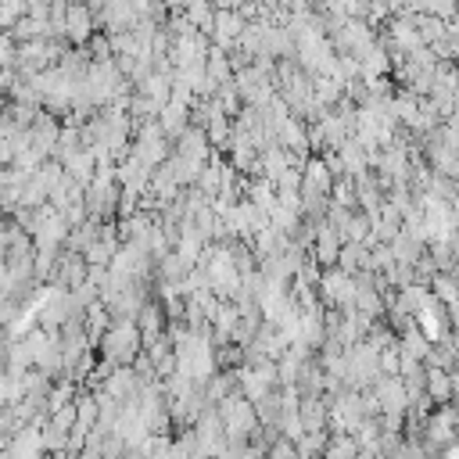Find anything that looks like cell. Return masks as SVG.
<instances>
[{
    "label": "cell",
    "instance_id": "8992f818",
    "mask_svg": "<svg viewBox=\"0 0 459 459\" xmlns=\"http://www.w3.org/2000/svg\"><path fill=\"white\" fill-rule=\"evenodd\" d=\"M427 448H445V445H452L455 438H459V430H455V413L445 406V409H438L430 420H427Z\"/></svg>",
    "mask_w": 459,
    "mask_h": 459
},
{
    "label": "cell",
    "instance_id": "7a4b0ae2",
    "mask_svg": "<svg viewBox=\"0 0 459 459\" xmlns=\"http://www.w3.org/2000/svg\"><path fill=\"white\" fill-rule=\"evenodd\" d=\"M320 294L327 305H334V309H352L356 305V276L345 273L341 266H331L320 273Z\"/></svg>",
    "mask_w": 459,
    "mask_h": 459
},
{
    "label": "cell",
    "instance_id": "9c48e42d",
    "mask_svg": "<svg viewBox=\"0 0 459 459\" xmlns=\"http://www.w3.org/2000/svg\"><path fill=\"white\" fill-rule=\"evenodd\" d=\"M159 126L166 129V136H180L187 129V101L169 97V104L159 111Z\"/></svg>",
    "mask_w": 459,
    "mask_h": 459
},
{
    "label": "cell",
    "instance_id": "52a82bcc",
    "mask_svg": "<svg viewBox=\"0 0 459 459\" xmlns=\"http://www.w3.org/2000/svg\"><path fill=\"white\" fill-rule=\"evenodd\" d=\"M298 413H301L305 430H327V423H331V402L324 395H301Z\"/></svg>",
    "mask_w": 459,
    "mask_h": 459
},
{
    "label": "cell",
    "instance_id": "7c38bea8",
    "mask_svg": "<svg viewBox=\"0 0 459 459\" xmlns=\"http://www.w3.org/2000/svg\"><path fill=\"white\" fill-rule=\"evenodd\" d=\"M324 459H359V441H356V434H345V430L331 434V441H327V448H324Z\"/></svg>",
    "mask_w": 459,
    "mask_h": 459
},
{
    "label": "cell",
    "instance_id": "2e32d148",
    "mask_svg": "<svg viewBox=\"0 0 459 459\" xmlns=\"http://www.w3.org/2000/svg\"><path fill=\"white\" fill-rule=\"evenodd\" d=\"M448 320H452V327H455V334H459V305H452V309H448Z\"/></svg>",
    "mask_w": 459,
    "mask_h": 459
},
{
    "label": "cell",
    "instance_id": "6da1fadb",
    "mask_svg": "<svg viewBox=\"0 0 459 459\" xmlns=\"http://www.w3.org/2000/svg\"><path fill=\"white\" fill-rule=\"evenodd\" d=\"M140 345H143V334H140L136 320H111V327L101 334V356H104V363H111V366L136 363Z\"/></svg>",
    "mask_w": 459,
    "mask_h": 459
},
{
    "label": "cell",
    "instance_id": "ba28073f",
    "mask_svg": "<svg viewBox=\"0 0 459 459\" xmlns=\"http://www.w3.org/2000/svg\"><path fill=\"white\" fill-rule=\"evenodd\" d=\"M90 26H94V15L86 4H69V15H65V37L72 44H86L90 40Z\"/></svg>",
    "mask_w": 459,
    "mask_h": 459
},
{
    "label": "cell",
    "instance_id": "8fae6325",
    "mask_svg": "<svg viewBox=\"0 0 459 459\" xmlns=\"http://www.w3.org/2000/svg\"><path fill=\"white\" fill-rule=\"evenodd\" d=\"M427 398L438 402V406H445L452 398V377H448V370L427 366Z\"/></svg>",
    "mask_w": 459,
    "mask_h": 459
},
{
    "label": "cell",
    "instance_id": "5bb4252c",
    "mask_svg": "<svg viewBox=\"0 0 459 459\" xmlns=\"http://www.w3.org/2000/svg\"><path fill=\"white\" fill-rule=\"evenodd\" d=\"M327 430H305L298 441H294V448H298V459H324V448H327Z\"/></svg>",
    "mask_w": 459,
    "mask_h": 459
},
{
    "label": "cell",
    "instance_id": "5b68a950",
    "mask_svg": "<svg viewBox=\"0 0 459 459\" xmlns=\"http://www.w3.org/2000/svg\"><path fill=\"white\" fill-rule=\"evenodd\" d=\"M248 29V22H244V15L241 12H234V8H219L216 12V19H212V33H216V44L226 51L230 44H241V33Z\"/></svg>",
    "mask_w": 459,
    "mask_h": 459
},
{
    "label": "cell",
    "instance_id": "3957f363",
    "mask_svg": "<svg viewBox=\"0 0 459 459\" xmlns=\"http://www.w3.org/2000/svg\"><path fill=\"white\" fill-rule=\"evenodd\" d=\"M370 420V413H366V402H363V391H345V395H338L334 402H331V423L338 427V430H345V434H356L363 423Z\"/></svg>",
    "mask_w": 459,
    "mask_h": 459
},
{
    "label": "cell",
    "instance_id": "30bf717a",
    "mask_svg": "<svg viewBox=\"0 0 459 459\" xmlns=\"http://www.w3.org/2000/svg\"><path fill=\"white\" fill-rule=\"evenodd\" d=\"M409 12H413V15H430V19L448 22V19H455V12H459V0H413Z\"/></svg>",
    "mask_w": 459,
    "mask_h": 459
},
{
    "label": "cell",
    "instance_id": "277c9868",
    "mask_svg": "<svg viewBox=\"0 0 459 459\" xmlns=\"http://www.w3.org/2000/svg\"><path fill=\"white\" fill-rule=\"evenodd\" d=\"M341 248H345V237H341V230L331 223V219H320L316 223V230H313V258L320 262V266H338V258H341Z\"/></svg>",
    "mask_w": 459,
    "mask_h": 459
},
{
    "label": "cell",
    "instance_id": "4fadbf2b",
    "mask_svg": "<svg viewBox=\"0 0 459 459\" xmlns=\"http://www.w3.org/2000/svg\"><path fill=\"white\" fill-rule=\"evenodd\" d=\"M430 291H434V298L445 305V309H452V305H459V280H455L452 273H434V280H430Z\"/></svg>",
    "mask_w": 459,
    "mask_h": 459
},
{
    "label": "cell",
    "instance_id": "9a60e30c",
    "mask_svg": "<svg viewBox=\"0 0 459 459\" xmlns=\"http://www.w3.org/2000/svg\"><path fill=\"white\" fill-rule=\"evenodd\" d=\"M0 291H12V269H8V258H0Z\"/></svg>",
    "mask_w": 459,
    "mask_h": 459
},
{
    "label": "cell",
    "instance_id": "e0dca14e",
    "mask_svg": "<svg viewBox=\"0 0 459 459\" xmlns=\"http://www.w3.org/2000/svg\"><path fill=\"white\" fill-rule=\"evenodd\" d=\"M0 108H4V83H0Z\"/></svg>",
    "mask_w": 459,
    "mask_h": 459
}]
</instances>
